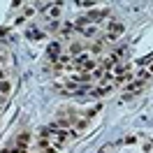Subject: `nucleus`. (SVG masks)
<instances>
[{
	"label": "nucleus",
	"mask_w": 153,
	"mask_h": 153,
	"mask_svg": "<svg viewBox=\"0 0 153 153\" xmlns=\"http://www.w3.org/2000/svg\"><path fill=\"white\" fill-rule=\"evenodd\" d=\"M42 12H44V16H47L49 21H58L60 14H63V2H60V0H53L51 5L42 7Z\"/></svg>",
	"instance_id": "nucleus-1"
},
{
	"label": "nucleus",
	"mask_w": 153,
	"mask_h": 153,
	"mask_svg": "<svg viewBox=\"0 0 153 153\" xmlns=\"http://www.w3.org/2000/svg\"><path fill=\"white\" fill-rule=\"evenodd\" d=\"M144 88H146V81H144V79H137V76H134L132 81H130V84L125 86V97H134L137 93H142Z\"/></svg>",
	"instance_id": "nucleus-2"
},
{
	"label": "nucleus",
	"mask_w": 153,
	"mask_h": 153,
	"mask_svg": "<svg viewBox=\"0 0 153 153\" xmlns=\"http://www.w3.org/2000/svg\"><path fill=\"white\" fill-rule=\"evenodd\" d=\"M109 14H111V12H109V7H102V10H95V7H93V10L88 12L86 16L91 19V23H100V21L109 19Z\"/></svg>",
	"instance_id": "nucleus-3"
},
{
	"label": "nucleus",
	"mask_w": 153,
	"mask_h": 153,
	"mask_svg": "<svg viewBox=\"0 0 153 153\" xmlns=\"http://www.w3.org/2000/svg\"><path fill=\"white\" fill-rule=\"evenodd\" d=\"M30 132H19L16 134V146H19L21 151H28V146H30Z\"/></svg>",
	"instance_id": "nucleus-4"
},
{
	"label": "nucleus",
	"mask_w": 153,
	"mask_h": 153,
	"mask_svg": "<svg viewBox=\"0 0 153 153\" xmlns=\"http://www.w3.org/2000/svg\"><path fill=\"white\" fill-rule=\"evenodd\" d=\"M76 33H81L84 37H95L97 35V23H91V26H86V28H79Z\"/></svg>",
	"instance_id": "nucleus-5"
},
{
	"label": "nucleus",
	"mask_w": 153,
	"mask_h": 153,
	"mask_svg": "<svg viewBox=\"0 0 153 153\" xmlns=\"http://www.w3.org/2000/svg\"><path fill=\"white\" fill-rule=\"evenodd\" d=\"M81 51H84V42H81V39H74V42L70 44V56L74 58V56H79Z\"/></svg>",
	"instance_id": "nucleus-6"
},
{
	"label": "nucleus",
	"mask_w": 153,
	"mask_h": 153,
	"mask_svg": "<svg viewBox=\"0 0 153 153\" xmlns=\"http://www.w3.org/2000/svg\"><path fill=\"white\" fill-rule=\"evenodd\" d=\"M102 49H105V42H102V37H100L97 42H93V44H91V56H97V53H102Z\"/></svg>",
	"instance_id": "nucleus-7"
},
{
	"label": "nucleus",
	"mask_w": 153,
	"mask_h": 153,
	"mask_svg": "<svg viewBox=\"0 0 153 153\" xmlns=\"http://www.w3.org/2000/svg\"><path fill=\"white\" fill-rule=\"evenodd\" d=\"M56 53H60V39H58V42H53V44L49 47L47 58H49V60H53V56H56Z\"/></svg>",
	"instance_id": "nucleus-8"
},
{
	"label": "nucleus",
	"mask_w": 153,
	"mask_h": 153,
	"mask_svg": "<svg viewBox=\"0 0 153 153\" xmlns=\"http://www.w3.org/2000/svg\"><path fill=\"white\" fill-rule=\"evenodd\" d=\"M10 91H12L10 79H2V81H0V95H10Z\"/></svg>",
	"instance_id": "nucleus-9"
},
{
	"label": "nucleus",
	"mask_w": 153,
	"mask_h": 153,
	"mask_svg": "<svg viewBox=\"0 0 153 153\" xmlns=\"http://www.w3.org/2000/svg\"><path fill=\"white\" fill-rule=\"evenodd\" d=\"M33 14H35V7L28 5V7H23V14H21V16H23V19H28V16H33Z\"/></svg>",
	"instance_id": "nucleus-10"
},
{
	"label": "nucleus",
	"mask_w": 153,
	"mask_h": 153,
	"mask_svg": "<svg viewBox=\"0 0 153 153\" xmlns=\"http://www.w3.org/2000/svg\"><path fill=\"white\" fill-rule=\"evenodd\" d=\"M79 7H95V0H76Z\"/></svg>",
	"instance_id": "nucleus-11"
},
{
	"label": "nucleus",
	"mask_w": 153,
	"mask_h": 153,
	"mask_svg": "<svg viewBox=\"0 0 153 153\" xmlns=\"http://www.w3.org/2000/svg\"><path fill=\"white\" fill-rule=\"evenodd\" d=\"M123 144H137V134H128L123 139Z\"/></svg>",
	"instance_id": "nucleus-12"
},
{
	"label": "nucleus",
	"mask_w": 153,
	"mask_h": 153,
	"mask_svg": "<svg viewBox=\"0 0 153 153\" xmlns=\"http://www.w3.org/2000/svg\"><path fill=\"white\" fill-rule=\"evenodd\" d=\"M0 153H23L19 149V146H10V149H5V151H0Z\"/></svg>",
	"instance_id": "nucleus-13"
},
{
	"label": "nucleus",
	"mask_w": 153,
	"mask_h": 153,
	"mask_svg": "<svg viewBox=\"0 0 153 153\" xmlns=\"http://www.w3.org/2000/svg\"><path fill=\"white\" fill-rule=\"evenodd\" d=\"M23 5H26L23 0H14V2H12V7H14V10H19V7H23Z\"/></svg>",
	"instance_id": "nucleus-14"
},
{
	"label": "nucleus",
	"mask_w": 153,
	"mask_h": 153,
	"mask_svg": "<svg viewBox=\"0 0 153 153\" xmlns=\"http://www.w3.org/2000/svg\"><path fill=\"white\" fill-rule=\"evenodd\" d=\"M111 151V144H107V146H102V149H100V153H109Z\"/></svg>",
	"instance_id": "nucleus-15"
},
{
	"label": "nucleus",
	"mask_w": 153,
	"mask_h": 153,
	"mask_svg": "<svg viewBox=\"0 0 153 153\" xmlns=\"http://www.w3.org/2000/svg\"><path fill=\"white\" fill-rule=\"evenodd\" d=\"M146 70H149V74H153V63H149V67H146Z\"/></svg>",
	"instance_id": "nucleus-16"
},
{
	"label": "nucleus",
	"mask_w": 153,
	"mask_h": 153,
	"mask_svg": "<svg viewBox=\"0 0 153 153\" xmlns=\"http://www.w3.org/2000/svg\"><path fill=\"white\" fill-rule=\"evenodd\" d=\"M0 109H2V105H0Z\"/></svg>",
	"instance_id": "nucleus-17"
}]
</instances>
